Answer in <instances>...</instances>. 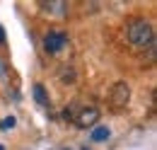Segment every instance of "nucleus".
<instances>
[{
    "mask_svg": "<svg viewBox=\"0 0 157 150\" xmlns=\"http://www.w3.org/2000/svg\"><path fill=\"white\" fill-rule=\"evenodd\" d=\"M82 150H90V148H82Z\"/></svg>",
    "mask_w": 157,
    "mask_h": 150,
    "instance_id": "nucleus-12",
    "label": "nucleus"
},
{
    "mask_svg": "<svg viewBox=\"0 0 157 150\" xmlns=\"http://www.w3.org/2000/svg\"><path fill=\"white\" fill-rule=\"evenodd\" d=\"M12 126H15V116H7V119H2V121H0V128H2V131L12 128Z\"/></svg>",
    "mask_w": 157,
    "mask_h": 150,
    "instance_id": "nucleus-8",
    "label": "nucleus"
},
{
    "mask_svg": "<svg viewBox=\"0 0 157 150\" xmlns=\"http://www.w3.org/2000/svg\"><path fill=\"white\" fill-rule=\"evenodd\" d=\"M128 102H131V87H128V82H123V80H118L111 85V90H109V104H111V109H126L128 107Z\"/></svg>",
    "mask_w": 157,
    "mask_h": 150,
    "instance_id": "nucleus-2",
    "label": "nucleus"
},
{
    "mask_svg": "<svg viewBox=\"0 0 157 150\" xmlns=\"http://www.w3.org/2000/svg\"><path fill=\"white\" fill-rule=\"evenodd\" d=\"M39 7L44 12H48V15H53V17H65L68 15V2H63V0H51V2H39Z\"/></svg>",
    "mask_w": 157,
    "mask_h": 150,
    "instance_id": "nucleus-5",
    "label": "nucleus"
},
{
    "mask_svg": "<svg viewBox=\"0 0 157 150\" xmlns=\"http://www.w3.org/2000/svg\"><path fill=\"white\" fill-rule=\"evenodd\" d=\"M126 41L131 46H150L155 41V27L147 19H133L126 27Z\"/></svg>",
    "mask_w": 157,
    "mask_h": 150,
    "instance_id": "nucleus-1",
    "label": "nucleus"
},
{
    "mask_svg": "<svg viewBox=\"0 0 157 150\" xmlns=\"http://www.w3.org/2000/svg\"><path fill=\"white\" fill-rule=\"evenodd\" d=\"M63 82H75V73L73 70H63V77H60Z\"/></svg>",
    "mask_w": 157,
    "mask_h": 150,
    "instance_id": "nucleus-9",
    "label": "nucleus"
},
{
    "mask_svg": "<svg viewBox=\"0 0 157 150\" xmlns=\"http://www.w3.org/2000/svg\"><path fill=\"white\" fill-rule=\"evenodd\" d=\"M109 136H111L109 126H97V128L92 131V140H94V143H101V140H106Z\"/></svg>",
    "mask_w": 157,
    "mask_h": 150,
    "instance_id": "nucleus-6",
    "label": "nucleus"
},
{
    "mask_svg": "<svg viewBox=\"0 0 157 150\" xmlns=\"http://www.w3.org/2000/svg\"><path fill=\"white\" fill-rule=\"evenodd\" d=\"M68 150H70V148H68Z\"/></svg>",
    "mask_w": 157,
    "mask_h": 150,
    "instance_id": "nucleus-13",
    "label": "nucleus"
},
{
    "mask_svg": "<svg viewBox=\"0 0 157 150\" xmlns=\"http://www.w3.org/2000/svg\"><path fill=\"white\" fill-rule=\"evenodd\" d=\"M34 99L39 102L41 107H46V104H48V97H46V87H44V85H39V82L34 85Z\"/></svg>",
    "mask_w": 157,
    "mask_h": 150,
    "instance_id": "nucleus-7",
    "label": "nucleus"
},
{
    "mask_svg": "<svg viewBox=\"0 0 157 150\" xmlns=\"http://www.w3.org/2000/svg\"><path fill=\"white\" fill-rule=\"evenodd\" d=\"M65 44H68V34H63V32H48L46 39H44V49H46L48 53H58V51H63Z\"/></svg>",
    "mask_w": 157,
    "mask_h": 150,
    "instance_id": "nucleus-4",
    "label": "nucleus"
},
{
    "mask_svg": "<svg viewBox=\"0 0 157 150\" xmlns=\"http://www.w3.org/2000/svg\"><path fill=\"white\" fill-rule=\"evenodd\" d=\"M0 150H5V148H2V145H0Z\"/></svg>",
    "mask_w": 157,
    "mask_h": 150,
    "instance_id": "nucleus-11",
    "label": "nucleus"
},
{
    "mask_svg": "<svg viewBox=\"0 0 157 150\" xmlns=\"http://www.w3.org/2000/svg\"><path fill=\"white\" fill-rule=\"evenodd\" d=\"M73 121H75L78 128H90V126H94L99 121V109L97 107H82V109H78V114L73 116Z\"/></svg>",
    "mask_w": 157,
    "mask_h": 150,
    "instance_id": "nucleus-3",
    "label": "nucleus"
},
{
    "mask_svg": "<svg viewBox=\"0 0 157 150\" xmlns=\"http://www.w3.org/2000/svg\"><path fill=\"white\" fill-rule=\"evenodd\" d=\"M2 41H5V29L0 27V44H2Z\"/></svg>",
    "mask_w": 157,
    "mask_h": 150,
    "instance_id": "nucleus-10",
    "label": "nucleus"
}]
</instances>
